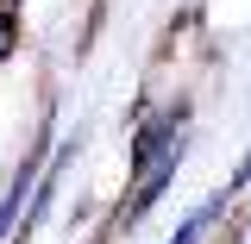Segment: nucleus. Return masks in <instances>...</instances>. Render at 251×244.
<instances>
[{
    "instance_id": "obj_4",
    "label": "nucleus",
    "mask_w": 251,
    "mask_h": 244,
    "mask_svg": "<svg viewBox=\"0 0 251 244\" xmlns=\"http://www.w3.org/2000/svg\"><path fill=\"white\" fill-rule=\"evenodd\" d=\"M13 44H19V25H13V6L0 0V63L13 57Z\"/></svg>"
},
{
    "instance_id": "obj_3",
    "label": "nucleus",
    "mask_w": 251,
    "mask_h": 244,
    "mask_svg": "<svg viewBox=\"0 0 251 244\" xmlns=\"http://www.w3.org/2000/svg\"><path fill=\"white\" fill-rule=\"evenodd\" d=\"M38 169H44V163H38V151H31L25 163H19V176H13V188H6V200H0V244H6L13 232H19V213L31 207V188H38Z\"/></svg>"
},
{
    "instance_id": "obj_1",
    "label": "nucleus",
    "mask_w": 251,
    "mask_h": 244,
    "mask_svg": "<svg viewBox=\"0 0 251 244\" xmlns=\"http://www.w3.org/2000/svg\"><path fill=\"white\" fill-rule=\"evenodd\" d=\"M188 151V107L176 100V107H163L151 125H138V138H132V194H126L120 207V225L132 232V219H145L157 207V194L170 188V176H176V163H182Z\"/></svg>"
},
{
    "instance_id": "obj_2",
    "label": "nucleus",
    "mask_w": 251,
    "mask_h": 244,
    "mask_svg": "<svg viewBox=\"0 0 251 244\" xmlns=\"http://www.w3.org/2000/svg\"><path fill=\"white\" fill-rule=\"evenodd\" d=\"M245 182H251V156H245V163H239V176H232V182L220 188V194H207V200H201V207H195V213H188L182 225L170 232V244H201V238H207V225H214V219L226 213V200H232V194H239V188H245Z\"/></svg>"
}]
</instances>
